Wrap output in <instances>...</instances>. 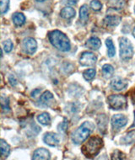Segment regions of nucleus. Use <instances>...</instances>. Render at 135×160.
<instances>
[{"mask_svg":"<svg viewBox=\"0 0 135 160\" xmlns=\"http://www.w3.org/2000/svg\"><path fill=\"white\" fill-rule=\"evenodd\" d=\"M104 146V142L101 138L98 136H93L88 139V141L81 147L82 153L88 158H93L98 155L100 151Z\"/></svg>","mask_w":135,"mask_h":160,"instance_id":"f257e3e1","label":"nucleus"},{"mask_svg":"<svg viewBox=\"0 0 135 160\" xmlns=\"http://www.w3.org/2000/svg\"><path fill=\"white\" fill-rule=\"evenodd\" d=\"M48 39L51 44L61 52H69L71 48V45L68 36L60 31H50L48 33Z\"/></svg>","mask_w":135,"mask_h":160,"instance_id":"f03ea898","label":"nucleus"},{"mask_svg":"<svg viewBox=\"0 0 135 160\" xmlns=\"http://www.w3.org/2000/svg\"><path fill=\"white\" fill-rule=\"evenodd\" d=\"M95 128L94 124L91 122H85L75 132L72 134V141L76 145L86 141Z\"/></svg>","mask_w":135,"mask_h":160,"instance_id":"7ed1b4c3","label":"nucleus"},{"mask_svg":"<svg viewBox=\"0 0 135 160\" xmlns=\"http://www.w3.org/2000/svg\"><path fill=\"white\" fill-rule=\"evenodd\" d=\"M119 45H120V58L124 61H127L131 59L133 56V48L131 42L126 37H122L120 39Z\"/></svg>","mask_w":135,"mask_h":160,"instance_id":"20e7f679","label":"nucleus"},{"mask_svg":"<svg viewBox=\"0 0 135 160\" xmlns=\"http://www.w3.org/2000/svg\"><path fill=\"white\" fill-rule=\"evenodd\" d=\"M108 104L112 110H125L127 107V98L122 94H112L108 97Z\"/></svg>","mask_w":135,"mask_h":160,"instance_id":"39448f33","label":"nucleus"},{"mask_svg":"<svg viewBox=\"0 0 135 160\" xmlns=\"http://www.w3.org/2000/svg\"><path fill=\"white\" fill-rule=\"evenodd\" d=\"M97 58L94 53L90 52H85L81 54L80 59V63L81 66L90 67L95 65L96 62Z\"/></svg>","mask_w":135,"mask_h":160,"instance_id":"423d86ee","label":"nucleus"},{"mask_svg":"<svg viewBox=\"0 0 135 160\" xmlns=\"http://www.w3.org/2000/svg\"><path fill=\"white\" fill-rule=\"evenodd\" d=\"M22 45L25 52L30 55L34 54L37 49V43H36V40L31 37H27V38L24 39Z\"/></svg>","mask_w":135,"mask_h":160,"instance_id":"0eeeda50","label":"nucleus"},{"mask_svg":"<svg viewBox=\"0 0 135 160\" xmlns=\"http://www.w3.org/2000/svg\"><path fill=\"white\" fill-rule=\"evenodd\" d=\"M127 123V116L122 115V114H117L114 115L112 118V126L114 129H119L122 127H125Z\"/></svg>","mask_w":135,"mask_h":160,"instance_id":"6e6552de","label":"nucleus"},{"mask_svg":"<svg viewBox=\"0 0 135 160\" xmlns=\"http://www.w3.org/2000/svg\"><path fill=\"white\" fill-rule=\"evenodd\" d=\"M127 86V80L121 77H116L111 82V87L117 91H121Z\"/></svg>","mask_w":135,"mask_h":160,"instance_id":"1a4fd4ad","label":"nucleus"},{"mask_svg":"<svg viewBox=\"0 0 135 160\" xmlns=\"http://www.w3.org/2000/svg\"><path fill=\"white\" fill-rule=\"evenodd\" d=\"M43 141L50 147H56L59 143V137L54 132H47L43 137Z\"/></svg>","mask_w":135,"mask_h":160,"instance_id":"9d476101","label":"nucleus"},{"mask_svg":"<svg viewBox=\"0 0 135 160\" xmlns=\"http://www.w3.org/2000/svg\"><path fill=\"white\" fill-rule=\"evenodd\" d=\"M51 158L49 151L46 148H38L34 152L32 159L35 160H47Z\"/></svg>","mask_w":135,"mask_h":160,"instance_id":"9b49d317","label":"nucleus"},{"mask_svg":"<svg viewBox=\"0 0 135 160\" xmlns=\"http://www.w3.org/2000/svg\"><path fill=\"white\" fill-rule=\"evenodd\" d=\"M40 100H41L42 105H46V106H50L54 102V97H53V94L50 91H45L41 95Z\"/></svg>","mask_w":135,"mask_h":160,"instance_id":"f8f14e48","label":"nucleus"},{"mask_svg":"<svg viewBox=\"0 0 135 160\" xmlns=\"http://www.w3.org/2000/svg\"><path fill=\"white\" fill-rule=\"evenodd\" d=\"M86 46L91 50H98L101 46V40L97 37H91L86 42Z\"/></svg>","mask_w":135,"mask_h":160,"instance_id":"ddd939ff","label":"nucleus"},{"mask_svg":"<svg viewBox=\"0 0 135 160\" xmlns=\"http://www.w3.org/2000/svg\"><path fill=\"white\" fill-rule=\"evenodd\" d=\"M121 20V17L117 16V15H107L104 19L105 24L108 26H117L120 24Z\"/></svg>","mask_w":135,"mask_h":160,"instance_id":"4468645a","label":"nucleus"},{"mask_svg":"<svg viewBox=\"0 0 135 160\" xmlns=\"http://www.w3.org/2000/svg\"><path fill=\"white\" fill-rule=\"evenodd\" d=\"M75 14H76V12H75V8H71V7H65L60 12L61 17L66 19H69L75 17Z\"/></svg>","mask_w":135,"mask_h":160,"instance_id":"2eb2a0df","label":"nucleus"},{"mask_svg":"<svg viewBox=\"0 0 135 160\" xmlns=\"http://www.w3.org/2000/svg\"><path fill=\"white\" fill-rule=\"evenodd\" d=\"M97 124H98L100 132L105 133L106 131V125H107V117L105 115H100L97 118Z\"/></svg>","mask_w":135,"mask_h":160,"instance_id":"dca6fc26","label":"nucleus"},{"mask_svg":"<svg viewBox=\"0 0 135 160\" xmlns=\"http://www.w3.org/2000/svg\"><path fill=\"white\" fill-rule=\"evenodd\" d=\"M107 5L110 8L119 10L125 5V0H109Z\"/></svg>","mask_w":135,"mask_h":160,"instance_id":"f3484780","label":"nucleus"},{"mask_svg":"<svg viewBox=\"0 0 135 160\" xmlns=\"http://www.w3.org/2000/svg\"><path fill=\"white\" fill-rule=\"evenodd\" d=\"M13 22L16 26H21L25 24V17L22 13H15L12 17Z\"/></svg>","mask_w":135,"mask_h":160,"instance_id":"a211bd4d","label":"nucleus"},{"mask_svg":"<svg viewBox=\"0 0 135 160\" xmlns=\"http://www.w3.org/2000/svg\"><path fill=\"white\" fill-rule=\"evenodd\" d=\"M121 142L126 145L135 142V131H131L121 139Z\"/></svg>","mask_w":135,"mask_h":160,"instance_id":"6ab92c4d","label":"nucleus"},{"mask_svg":"<svg viewBox=\"0 0 135 160\" xmlns=\"http://www.w3.org/2000/svg\"><path fill=\"white\" fill-rule=\"evenodd\" d=\"M0 151L1 155L4 158H7L10 152V147L3 139L0 140Z\"/></svg>","mask_w":135,"mask_h":160,"instance_id":"aec40b11","label":"nucleus"},{"mask_svg":"<svg viewBox=\"0 0 135 160\" xmlns=\"http://www.w3.org/2000/svg\"><path fill=\"white\" fill-rule=\"evenodd\" d=\"M37 121H38L41 125H44V126H48L51 123V117L50 115L47 112H43V113L40 114L37 116Z\"/></svg>","mask_w":135,"mask_h":160,"instance_id":"412c9836","label":"nucleus"},{"mask_svg":"<svg viewBox=\"0 0 135 160\" xmlns=\"http://www.w3.org/2000/svg\"><path fill=\"white\" fill-rule=\"evenodd\" d=\"M102 72L106 78H109L114 74V68L110 64H105L102 67Z\"/></svg>","mask_w":135,"mask_h":160,"instance_id":"4be33fe9","label":"nucleus"},{"mask_svg":"<svg viewBox=\"0 0 135 160\" xmlns=\"http://www.w3.org/2000/svg\"><path fill=\"white\" fill-rule=\"evenodd\" d=\"M106 47H107L108 56H109L110 58H113V57L115 56V53H116V49H115V46L113 44L112 39H107V40L106 41Z\"/></svg>","mask_w":135,"mask_h":160,"instance_id":"5701e85b","label":"nucleus"},{"mask_svg":"<svg viewBox=\"0 0 135 160\" xmlns=\"http://www.w3.org/2000/svg\"><path fill=\"white\" fill-rule=\"evenodd\" d=\"M89 17V10L87 5L81 6V8L80 9V18L81 19V21L84 23H86Z\"/></svg>","mask_w":135,"mask_h":160,"instance_id":"b1692460","label":"nucleus"},{"mask_svg":"<svg viewBox=\"0 0 135 160\" xmlns=\"http://www.w3.org/2000/svg\"><path fill=\"white\" fill-rule=\"evenodd\" d=\"M83 76L85 78V79L87 81H91L95 78L96 76V70L93 68L87 69L85 72H83Z\"/></svg>","mask_w":135,"mask_h":160,"instance_id":"393cba45","label":"nucleus"},{"mask_svg":"<svg viewBox=\"0 0 135 160\" xmlns=\"http://www.w3.org/2000/svg\"><path fill=\"white\" fill-rule=\"evenodd\" d=\"M1 107L3 112H8L10 108H9V102L7 97H1Z\"/></svg>","mask_w":135,"mask_h":160,"instance_id":"a878e982","label":"nucleus"},{"mask_svg":"<svg viewBox=\"0 0 135 160\" xmlns=\"http://www.w3.org/2000/svg\"><path fill=\"white\" fill-rule=\"evenodd\" d=\"M0 10H1V14H4L7 13L9 8V0H0Z\"/></svg>","mask_w":135,"mask_h":160,"instance_id":"bb28decb","label":"nucleus"},{"mask_svg":"<svg viewBox=\"0 0 135 160\" xmlns=\"http://www.w3.org/2000/svg\"><path fill=\"white\" fill-rule=\"evenodd\" d=\"M91 7L95 11H99L101 9L102 4L98 0H92L91 3Z\"/></svg>","mask_w":135,"mask_h":160,"instance_id":"cd10ccee","label":"nucleus"},{"mask_svg":"<svg viewBox=\"0 0 135 160\" xmlns=\"http://www.w3.org/2000/svg\"><path fill=\"white\" fill-rule=\"evenodd\" d=\"M13 47H14V45H13V42H11V40H7V41L3 42V49L7 53L11 52L12 49H13Z\"/></svg>","mask_w":135,"mask_h":160,"instance_id":"c85d7f7f","label":"nucleus"},{"mask_svg":"<svg viewBox=\"0 0 135 160\" xmlns=\"http://www.w3.org/2000/svg\"><path fill=\"white\" fill-rule=\"evenodd\" d=\"M112 159H125V155L119 150H115L112 154Z\"/></svg>","mask_w":135,"mask_h":160,"instance_id":"c756f323","label":"nucleus"},{"mask_svg":"<svg viewBox=\"0 0 135 160\" xmlns=\"http://www.w3.org/2000/svg\"><path fill=\"white\" fill-rule=\"evenodd\" d=\"M68 125H69V122L66 118L64 119V122H61L60 124L58 125V129L60 132H65L67 128H68Z\"/></svg>","mask_w":135,"mask_h":160,"instance_id":"7c9ffc66","label":"nucleus"},{"mask_svg":"<svg viewBox=\"0 0 135 160\" xmlns=\"http://www.w3.org/2000/svg\"><path fill=\"white\" fill-rule=\"evenodd\" d=\"M8 81H9V83H10L12 86H15L17 84V79L14 75H10L8 77Z\"/></svg>","mask_w":135,"mask_h":160,"instance_id":"2f4dec72","label":"nucleus"},{"mask_svg":"<svg viewBox=\"0 0 135 160\" xmlns=\"http://www.w3.org/2000/svg\"><path fill=\"white\" fill-rule=\"evenodd\" d=\"M40 94H41V89L40 88H36V89H35V90L31 92V97L36 98Z\"/></svg>","mask_w":135,"mask_h":160,"instance_id":"473e14b6","label":"nucleus"},{"mask_svg":"<svg viewBox=\"0 0 135 160\" xmlns=\"http://www.w3.org/2000/svg\"><path fill=\"white\" fill-rule=\"evenodd\" d=\"M64 3L69 4V5H75L77 3L78 0H64Z\"/></svg>","mask_w":135,"mask_h":160,"instance_id":"72a5a7b5","label":"nucleus"},{"mask_svg":"<svg viewBox=\"0 0 135 160\" xmlns=\"http://www.w3.org/2000/svg\"><path fill=\"white\" fill-rule=\"evenodd\" d=\"M130 97H131L132 103L135 105V88H133L132 91H131V93H130Z\"/></svg>","mask_w":135,"mask_h":160,"instance_id":"f704fd0d","label":"nucleus"},{"mask_svg":"<svg viewBox=\"0 0 135 160\" xmlns=\"http://www.w3.org/2000/svg\"><path fill=\"white\" fill-rule=\"evenodd\" d=\"M135 127V111H134V122H133V124L131 126V127Z\"/></svg>","mask_w":135,"mask_h":160,"instance_id":"c9c22d12","label":"nucleus"},{"mask_svg":"<svg viewBox=\"0 0 135 160\" xmlns=\"http://www.w3.org/2000/svg\"><path fill=\"white\" fill-rule=\"evenodd\" d=\"M132 35H133V36H134V38H135V27L133 28V31H132Z\"/></svg>","mask_w":135,"mask_h":160,"instance_id":"e433bc0d","label":"nucleus"},{"mask_svg":"<svg viewBox=\"0 0 135 160\" xmlns=\"http://www.w3.org/2000/svg\"><path fill=\"white\" fill-rule=\"evenodd\" d=\"M36 1H38V2H44L46 0H36Z\"/></svg>","mask_w":135,"mask_h":160,"instance_id":"4c0bfd02","label":"nucleus"},{"mask_svg":"<svg viewBox=\"0 0 135 160\" xmlns=\"http://www.w3.org/2000/svg\"><path fill=\"white\" fill-rule=\"evenodd\" d=\"M134 13H135V7H134Z\"/></svg>","mask_w":135,"mask_h":160,"instance_id":"58836bf2","label":"nucleus"}]
</instances>
